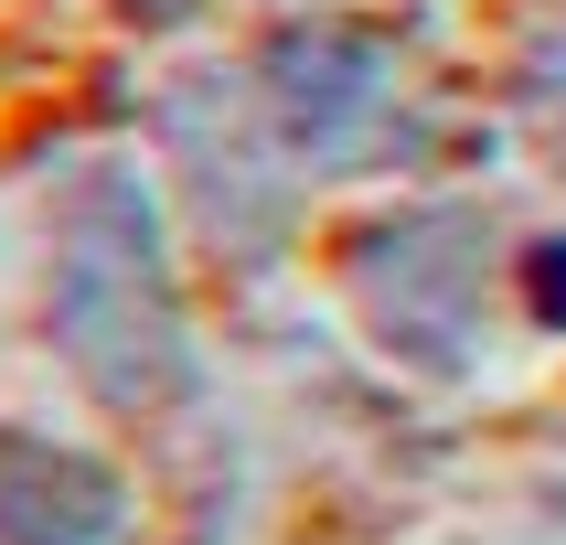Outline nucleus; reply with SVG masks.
I'll use <instances>...</instances> for the list:
<instances>
[{"label":"nucleus","instance_id":"obj_2","mask_svg":"<svg viewBox=\"0 0 566 545\" xmlns=\"http://www.w3.org/2000/svg\"><path fill=\"white\" fill-rule=\"evenodd\" d=\"M224 64H235L256 139L279 150V171L300 192L396 182V171H428L460 139V107L439 86L428 32L385 22V11H279Z\"/></svg>","mask_w":566,"mask_h":545},{"label":"nucleus","instance_id":"obj_4","mask_svg":"<svg viewBox=\"0 0 566 545\" xmlns=\"http://www.w3.org/2000/svg\"><path fill=\"white\" fill-rule=\"evenodd\" d=\"M160 171H171V192H182L192 235L214 256H235V268H279L289 235H300V214H311V192L279 171V150L256 139L247 96H235V64H192V75H171L160 86Z\"/></svg>","mask_w":566,"mask_h":545},{"label":"nucleus","instance_id":"obj_1","mask_svg":"<svg viewBox=\"0 0 566 545\" xmlns=\"http://www.w3.org/2000/svg\"><path fill=\"white\" fill-rule=\"evenodd\" d=\"M43 343L86 407L118 428H150L203 385L192 353V300L171 268V214H160V171L128 150L64 160L43 192Z\"/></svg>","mask_w":566,"mask_h":545},{"label":"nucleus","instance_id":"obj_3","mask_svg":"<svg viewBox=\"0 0 566 545\" xmlns=\"http://www.w3.org/2000/svg\"><path fill=\"white\" fill-rule=\"evenodd\" d=\"M513 268H524V235L481 192H407L343 235V300L364 343L428 385H460L492 364Z\"/></svg>","mask_w":566,"mask_h":545},{"label":"nucleus","instance_id":"obj_6","mask_svg":"<svg viewBox=\"0 0 566 545\" xmlns=\"http://www.w3.org/2000/svg\"><path fill=\"white\" fill-rule=\"evenodd\" d=\"M513 300L545 343H566V235H524V268H513Z\"/></svg>","mask_w":566,"mask_h":545},{"label":"nucleus","instance_id":"obj_8","mask_svg":"<svg viewBox=\"0 0 566 545\" xmlns=\"http://www.w3.org/2000/svg\"><path fill=\"white\" fill-rule=\"evenodd\" d=\"M524 107H535V118H556V160H566V32L535 54V75H524Z\"/></svg>","mask_w":566,"mask_h":545},{"label":"nucleus","instance_id":"obj_7","mask_svg":"<svg viewBox=\"0 0 566 545\" xmlns=\"http://www.w3.org/2000/svg\"><path fill=\"white\" fill-rule=\"evenodd\" d=\"M107 22H128V32H192V22H214L224 0H96Z\"/></svg>","mask_w":566,"mask_h":545},{"label":"nucleus","instance_id":"obj_5","mask_svg":"<svg viewBox=\"0 0 566 545\" xmlns=\"http://www.w3.org/2000/svg\"><path fill=\"white\" fill-rule=\"evenodd\" d=\"M0 545H139L118 460L43 428H0Z\"/></svg>","mask_w":566,"mask_h":545}]
</instances>
